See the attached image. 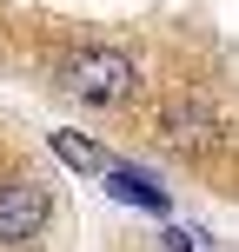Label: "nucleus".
<instances>
[{
    "instance_id": "f257e3e1",
    "label": "nucleus",
    "mask_w": 239,
    "mask_h": 252,
    "mask_svg": "<svg viewBox=\"0 0 239 252\" xmlns=\"http://www.w3.org/2000/svg\"><path fill=\"white\" fill-rule=\"evenodd\" d=\"M133 60L126 53H113V47H87V53H73V60L60 66V87L73 93V100H87V106H113V100H126L133 93Z\"/></svg>"
},
{
    "instance_id": "f03ea898",
    "label": "nucleus",
    "mask_w": 239,
    "mask_h": 252,
    "mask_svg": "<svg viewBox=\"0 0 239 252\" xmlns=\"http://www.w3.org/2000/svg\"><path fill=\"white\" fill-rule=\"evenodd\" d=\"M47 186L40 179H7L0 186V246H27L40 239V226H47Z\"/></svg>"
},
{
    "instance_id": "7ed1b4c3",
    "label": "nucleus",
    "mask_w": 239,
    "mask_h": 252,
    "mask_svg": "<svg viewBox=\"0 0 239 252\" xmlns=\"http://www.w3.org/2000/svg\"><path fill=\"white\" fill-rule=\"evenodd\" d=\"M160 133L173 139V146H186V153H193V146H213L219 126H213V106H206V100H186V93H179V100L160 113Z\"/></svg>"
},
{
    "instance_id": "20e7f679",
    "label": "nucleus",
    "mask_w": 239,
    "mask_h": 252,
    "mask_svg": "<svg viewBox=\"0 0 239 252\" xmlns=\"http://www.w3.org/2000/svg\"><path fill=\"white\" fill-rule=\"evenodd\" d=\"M106 192L126 199V206H139V213H166V206H173V199H166V186L146 173V166H126V159L106 166Z\"/></svg>"
},
{
    "instance_id": "39448f33",
    "label": "nucleus",
    "mask_w": 239,
    "mask_h": 252,
    "mask_svg": "<svg viewBox=\"0 0 239 252\" xmlns=\"http://www.w3.org/2000/svg\"><path fill=\"white\" fill-rule=\"evenodd\" d=\"M53 153H60L73 173H106V166H113L100 146H93V139H80V133H53Z\"/></svg>"
}]
</instances>
